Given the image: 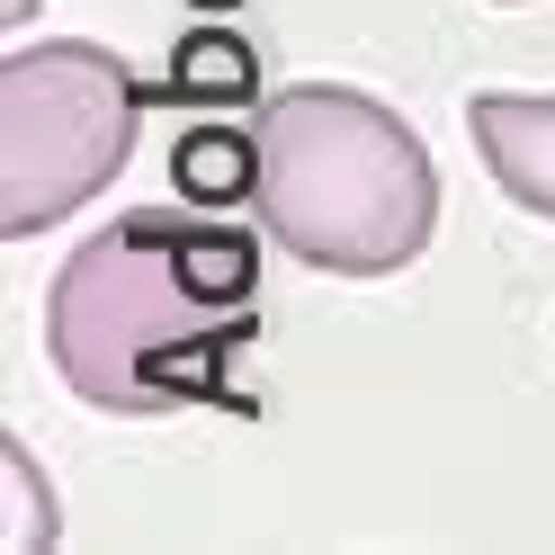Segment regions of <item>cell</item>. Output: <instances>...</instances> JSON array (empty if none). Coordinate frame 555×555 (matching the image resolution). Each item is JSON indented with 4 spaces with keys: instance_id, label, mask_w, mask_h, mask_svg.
I'll return each mask as SVG.
<instances>
[{
    "instance_id": "ba28073f",
    "label": "cell",
    "mask_w": 555,
    "mask_h": 555,
    "mask_svg": "<svg viewBox=\"0 0 555 555\" xmlns=\"http://www.w3.org/2000/svg\"><path fill=\"white\" fill-rule=\"evenodd\" d=\"M502 10H511V0H502Z\"/></svg>"
},
{
    "instance_id": "8992f818",
    "label": "cell",
    "mask_w": 555,
    "mask_h": 555,
    "mask_svg": "<svg viewBox=\"0 0 555 555\" xmlns=\"http://www.w3.org/2000/svg\"><path fill=\"white\" fill-rule=\"evenodd\" d=\"M170 90H180V99H251V46L189 37L180 63H170Z\"/></svg>"
},
{
    "instance_id": "6da1fadb",
    "label": "cell",
    "mask_w": 555,
    "mask_h": 555,
    "mask_svg": "<svg viewBox=\"0 0 555 555\" xmlns=\"http://www.w3.org/2000/svg\"><path fill=\"white\" fill-rule=\"evenodd\" d=\"M260 332V251L216 206H134L99 224L46 287V350L99 412L233 403V367Z\"/></svg>"
},
{
    "instance_id": "7a4b0ae2",
    "label": "cell",
    "mask_w": 555,
    "mask_h": 555,
    "mask_svg": "<svg viewBox=\"0 0 555 555\" xmlns=\"http://www.w3.org/2000/svg\"><path fill=\"white\" fill-rule=\"evenodd\" d=\"M260 224L323 278H395L439 233V170L386 99L296 81L260 108Z\"/></svg>"
},
{
    "instance_id": "5b68a950",
    "label": "cell",
    "mask_w": 555,
    "mask_h": 555,
    "mask_svg": "<svg viewBox=\"0 0 555 555\" xmlns=\"http://www.w3.org/2000/svg\"><path fill=\"white\" fill-rule=\"evenodd\" d=\"M170 180H180L189 206H233V197H251L260 189V126L242 134V126H197L180 134V153H170Z\"/></svg>"
},
{
    "instance_id": "277c9868",
    "label": "cell",
    "mask_w": 555,
    "mask_h": 555,
    "mask_svg": "<svg viewBox=\"0 0 555 555\" xmlns=\"http://www.w3.org/2000/svg\"><path fill=\"white\" fill-rule=\"evenodd\" d=\"M466 134H475L483 170H493V189L555 224V90H538V99L529 90H475Z\"/></svg>"
},
{
    "instance_id": "52a82bcc",
    "label": "cell",
    "mask_w": 555,
    "mask_h": 555,
    "mask_svg": "<svg viewBox=\"0 0 555 555\" xmlns=\"http://www.w3.org/2000/svg\"><path fill=\"white\" fill-rule=\"evenodd\" d=\"M0 466H10V529H0V546H10V555L54 546V511H46V483H37V466H27V448L10 439V448H0Z\"/></svg>"
},
{
    "instance_id": "3957f363",
    "label": "cell",
    "mask_w": 555,
    "mask_h": 555,
    "mask_svg": "<svg viewBox=\"0 0 555 555\" xmlns=\"http://www.w3.org/2000/svg\"><path fill=\"white\" fill-rule=\"evenodd\" d=\"M134 126H144V90L108 46H10L0 54V233L27 242L90 206L126 170Z\"/></svg>"
}]
</instances>
